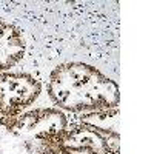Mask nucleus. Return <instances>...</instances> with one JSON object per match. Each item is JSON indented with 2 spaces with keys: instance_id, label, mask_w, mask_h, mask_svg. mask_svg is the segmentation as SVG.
<instances>
[{
  "instance_id": "1",
  "label": "nucleus",
  "mask_w": 154,
  "mask_h": 154,
  "mask_svg": "<svg viewBox=\"0 0 154 154\" xmlns=\"http://www.w3.org/2000/svg\"><path fill=\"white\" fill-rule=\"evenodd\" d=\"M51 94L68 109H100L119 102L117 85L85 65L57 69L51 79Z\"/></svg>"
},
{
  "instance_id": "2",
  "label": "nucleus",
  "mask_w": 154,
  "mask_h": 154,
  "mask_svg": "<svg viewBox=\"0 0 154 154\" xmlns=\"http://www.w3.org/2000/svg\"><path fill=\"white\" fill-rule=\"evenodd\" d=\"M34 86L20 77H5L0 80V111L12 112L34 99Z\"/></svg>"
}]
</instances>
